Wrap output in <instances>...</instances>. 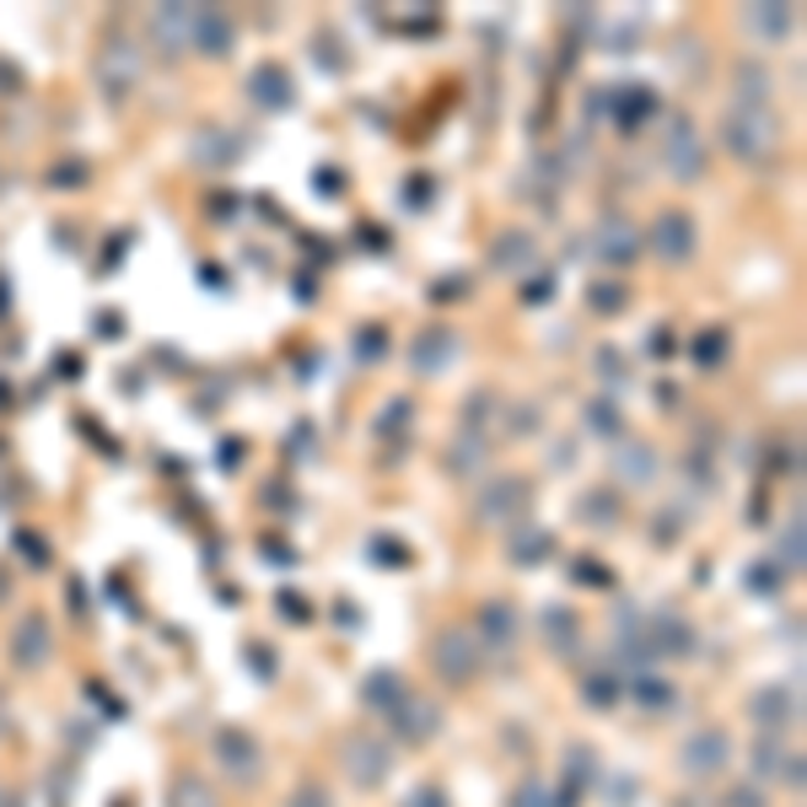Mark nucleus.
Instances as JSON below:
<instances>
[{"label": "nucleus", "instance_id": "1", "mask_svg": "<svg viewBox=\"0 0 807 807\" xmlns=\"http://www.w3.org/2000/svg\"><path fill=\"white\" fill-rule=\"evenodd\" d=\"M722 146L738 157V162H764V157H775V146H781V119L770 114V108H727V119H722Z\"/></svg>", "mask_w": 807, "mask_h": 807}, {"label": "nucleus", "instance_id": "2", "mask_svg": "<svg viewBox=\"0 0 807 807\" xmlns=\"http://www.w3.org/2000/svg\"><path fill=\"white\" fill-rule=\"evenodd\" d=\"M431 662L447 683H469L480 673V662H485V646H480V635H469V630H441Z\"/></svg>", "mask_w": 807, "mask_h": 807}, {"label": "nucleus", "instance_id": "3", "mask_svg": "<svg viewBox=\"0 0 807 807\" xmlns=\"http://www.w3.org/2000/svg\"><path fill=\"white\" fill-rule=\"evenodd\" d=\"M753 770H759L764 786H792V792H803V748H786L781 733H764V738L753 743Z\"/></svg>", "mask_w": 807, "mask_h": 807}, {"label": "nucleus", "instance_id": "4", "mask_svg": "<svg viewBox=\"0 0 807 807\" xmlns=\"http://www.w3.org/2000/svg\"><path fill=\"white\" fill-rule=\"evenodd\" d=\"M662 162H668V173L679 178V184H700V173H705V146H700V135L694 125L673 114L668 119V135H662Z\"/></svg>", "mask_w": 807, "mask_h": 807}, {"label": "nucleus", "instance_id": "5", "mask_svg": "<svg viewBox=\"0 0 807 807\" xmlns=\"http://www.w3.org/2000/svg\"><path fill=\"white\" fill-rule=\"evenodd\" d=\"M646 243H652V253H657L662 264H689V258H694V249H700L694 216H689V210H662V216L652 221Z\"/></svg>", "mask_w": 807, "mask_h": 807}, {"label": "nucleus", "instance_id": "6", "mask_svg": "<svg viewBox=\"0 0 807 807\" xmlns=\"http://www.w3.org/2000/svg\"><path fill=\"white\" fill-rule=\"evenodd\" d=\"M533 506V485L522 474H500V480H485V491L474 500V517L480 522H511Z\"/></svg>", "mask_w": 807, "mask_h": 807}, {"label": "nucleus", "instance_id": "7", "mask_svg": "<svg viewBox=\"0 0 807 807\" xmlns=\"http://www.w3.org/2000/svg\"><path fill=\"white\" fill-rule=\"evenodd\" d=\"M727 759H733V743H727V733H716V727L694 733V738L679 748V764H683L689 781H716V775L727 770Z\"/></svg>", "mask_w": 807, "mask_h": 807}, {"label": "nucleus", "instance_id": "8", "mask_svg": "<svg viewBox=\"0 0 807 807\" xmlns=\"http://www.w3.org/2000/svg\"><path fill=\"white\" fill-rule=\"evenodd\" d=\"M216 764L227 770V781L253 786L258 770H264V753H258V743H253L243 727H227V733H216Z\"/></svg>", "mask_w": 807, "mask_h": 807}, {"label": "nucleus", "instance_id": "9", "mask_svg": "<svg viewBox=\"0 0 807 807\" xmlns=\"http://www.w3.org/2000/svg\"><path fill=\"white\" fill-rule=\"evenodd\" d=\"M748 716L764 727V733H792L797 722H803V700H797V689H781V683H770V689H759L753 700H748Z\"/></svg>", "mask_w": 807, "mask_h": 807}, {"label": "nucleus", "instance_id": "10", "mask_svg": "<svg viewBox=\"0 0 807 807\" xmlns=\"http://www.w3.org/2000/svg\"><path fill=\"white\" fill-rule=\"evenodd\" d=\"M232 38H238V27H232V16L221 11V5H194V27H188V49H199V55H232Z\"/></svg>", "mask_w": 807, "mask_h": 807}, {"label": "nucleus", "instance_id": "11", "mask_svg": "<svg viewBox=\"0 0 807 807\" xmlns=\"http://www.w3.org/2000/svg\"><path fill=\"white\" fill-rule=\"evenodd\" d=\"M388 764H393V753H388V743H377V738H350L345 743V770L356 775V786H382L388 781Z\"/></svg>", "mask_w": 807, "mask_h": 807}, {"label": "nucleus", "instance_id": "12", "mask_svg": "<svg viewBox=\"0 0 807 807\" xmlns=\"http://www.w3.org/2000/svg\"><path fill=\"white\" fill-rule=\"evenodd\" d=\"M436 727H441V711H436L431 700H420V694H404V705L393 711V733L404 743H431Z\"/></svg>", "mask_w": 807, "mask_h": 807}, {"label": "nucleus", "instance_id": "13", "mask_svg": "<svg viewBox=\"0 0 807 807\" xmlns=\"http://www.w3.org/2000/svg\"><path fill=\"white\" fill-rule=\"evenodd\" d=\"M592 243H598V264H609V269H630V264H635V253H641V232H635L630 221L614 216V221H603V227H598V238H592Z\"/></svg>", "mask_w": 807, "mask_h": 807}, {"label": "nucleus", "instance_id": "14", "mask_svg": "<svg viewBox=\"0 0 807 807\" xmlns=\"http://www.w3.org/2000/svg\"><path fill=\"white\" fill-rule=\"evenodd\" d=\"M646 646L662 652V657H694V630L673 614V609H657L646 624Z\"/></svg>", "mask_w": 807, "mask_h": 807}, {"label": "nucleus", "instance_id": "15", "mask_svg": "<svg viewBox=\"0 0 807 807\" xmlns=\"http://www.w3.org/2000/svg\"><path fill=\"white\" fill-rule=\"evenodd\" d=\"M614 469H620L624 485H652L657 469H662V458H657V447H646V441H635V436H620V447H614Z\"/></svg>", "mask_w": 807, "mask_h": 807}, {"label": "nucleus", "instance_id": "16", "mask_svg": "<svg viewBox=\"0 0 807 807\" xmlns=\"http://www.w3.org/2000/svg\"><path fill=\"white\" fill-rule=\"evenodd\" d=\"M11 657L22 668H38L49 657V624H44V614H22L16 620V630H11Z\"/></svg>", "mask_w": 807, "mask_h": 807}, {"label": "nucleus", "instance_id": "17", "mask_svg": "<svg viewBox=\"0 0 807 807\" xmlns=\"http://www.w3.org/2000/svg\"><path fill=\"white\" fill-rule=\"evenodd\" d=\"M97 76H103V87H108L114 97H125L129 87L140 81V55H135L129 44H114V49L97 55Z\"/></svg>", "mask_w": 807, "mask_h": 807}, {"label": "nucleus", "instance_id": "18", "mask_svg": "<svg viewBox=\"0 0 807 807\" xmlns=\"http://www.w3.org/2000/svg\"><path fill=\"white\" fill-rule=\"evenodd\" d=\"M743 16L759 38H775V44L797 33V5H781V0H759V5H748Z\"/></svg>", "mask_w": 807, "mask_h": 807}, {"label": "nucleus", "instance_id": "19", "mask_svg": "<svg viewBox=\"0 0 807 807\" xmlns=\"http://www.w3.org/2000/svg\"><path fill=\"white\" fill-rule=\"evenodd\" d=\"M733 87H738V108H770V87H775V76H770L759 60H738Z\"/></svg>", "mask_w": 807, "mask_h": 807}, {"label": "nucleus", "instance_id": "20", "mask_svg": "<svg viewBox=\"0 0 807 807\" xmlns=\"http://www.w3.org/2000/svg\"><path fill=\"white\" fill-rule=\"evenodd\" d=\"M533 238L522 232V227H511V232H500L496 243H491V264H496L500 275H517V269H528L533 264Z\"/></svg>", "mask_w": 807, "mask_h": 807}, {"label": "nucleus", "instance_id": "21", "mask_svg": "<svg viewBox=\"0 0 807 807\" xmlns=\"http://www.w3.org/2000/svg\"><path fill=\"white\" fill-rule=\"evenodd\" d=\"M452 328H426L420 339H415V350H410V367L415 372H441L447 361H452Z\"/></svg>", "mask_w": 807, "mask_h": 807}, {"label": "nucleus", "instance_id": "22", "mask_svg": "<svg viewBox=\"0 0 807 807\" xmlns=\"http://www.w3.org/2000/svg\"><path fill=\"white\" fill-rule=\"evenodd\" d=\"M188 27H194V5H157L151 16V33L168 44V55H178L188 44Z\"/></svg>", "mask_w": 807, "mask_h": 807}, {"label": "nucleus", "instance_id": "23", "mask_svg": "<svg viewBox=\"0 0 807 807\" xmlns=\"http://www.w3.org/2000/svg\"><path fill=\"white\" fill-rule=\"evenodd\" d=\"M253 103L258 108H291V76L280 65H258L253 70Z\"/></svg>", "mask_w": 807, "mask_h": 807}, {"label": "nucleus", "instance_id": "24", "mask_svg": "<svg viewBox=\"0 0 807 807\" xmlns=\"http://www.w3.org/2000/svg\"><path fill=\"white\" fill-rule=\"evenodd\" d=\"M404 694H410L404 679H399V673H388V668H382V673H367V683H361V700H367L372 711H388V716L404 705Z\"/></svg>", "mask_w": 807, "mask_h": 807}, {"label": "nucleus", "instance_id": "25", "mask_svg": "<svg viewBox=\"0 0 807 807\" xmlns=\"http://www.w3.org/2000/svg\"><path fill=\"white\" fill-rule=\"evenodd\" d=\"M576 517L587 528H614L620 522V496L614 491H587V496L576 500Z\"/></svg>", "mask_w": 807, "mask_h": 807}, {"label": "nucleus", "instance_id": "26", "mask_svg": "<svg viewBox=\"0 0 807 807\" xmlns=\"http://www.w3.org/2000/svg\"><path fill=\"white\" fill-rule=\"evenodd\" d=\"M517 635V614H511V603H485L480 609V646H506Z\"/></svg>", "mask_w": 807, "mask_h": 807}, {"label": "nucleus", "instance_id": "27", "mask_svg": "<svg viewBox=\"0 0 807 807\" xmlns=\"http://www.w3.org/2000/svg\"><path fill=\"white\" fill-rule=\"evenodd\" d=\"M447 469H452V474H463V480H469L474 469H485V436H480V431L458 436V447L447 452Z\"/></svg>", "mask_w": 807, "mask_h": 807}, {"label": "nucleus", "instance_id": "28", "mask_svg": "<svg viewBox=\"0 0 807 807\" xmlns=\"http://www.w3.org/2000/svg\"><path fill=\"white\" fill-rule=\"evenodd\" d=\"M587 431H592V436H609V441H614V436H624V415H620V404H614L609 393H598V399L587 404Z\"/></svg>", "mask_w": 807, "mask_h": 807}, {"label": "nucleus", "instance_id": "29", "mask_svg": "<svg viewBox=\"0 0 807 807\" xmlns=\"http://www.w3.org/2000/svg\"><path fill=\"white\" fill-rule=\"evenodd\" d=\"M555 555V539L544 533V528H522L517 539H511V560L517 565H539V560Z\"/></svg>", "mask_w": 807, "mask_h": 807}, {"label": "nucleus", "instance_id": "30", "mask_svg": "<svg viewBox=\"0 0 807 807\" xmlns=\"http://www.w3.org/2000/svg\"><path fill=\"white\" fill-rule=\"evenodd\" d=\"M775 555H781V576H797L803 570V517H792L786 528H781V544H775Z\"/></svg>", "mask_w": 807, "mask_h": 807}, {"label": "nucleus", "instance_id": "31", "mask_svg": "<svg viewBox=\"0 0 807 807\" xmlns=\"http://www.w3.org/2000/svg\"><path fill=\"white\" fill-rule=\"evenodd\" d=\"M168 807H221V803H216L210 781H199V775H184V781L173 786V797H168Z\"/></svg>", "mask_w": 807, "mask_h": 807}, {"label": "nucleus", "instance_id": "32", "mask_svg": "<svg viewBox=\"0 0 807 807\" xmlns=\"http://www.w3.org/2000/svg\"><path fill=\"white\" fill-rule=\"evenodd\" d=\"M544 635L560 646V657H570V646H576V614H565V609H544Z\"/></svg>", "mask_w": 807, "mask_h": 807}, {"label": "nucleus", "instance_id": "33", "mask_svg": "<svg viewBox=\"0 0 807 807\" xmlns=\"http://www.w3.org/2000/svg\"><path fill=\"white\" fill-rule=\"evenodd\" d=\"M614 114H620L624 125H635L641 114H652V92L646 87H620L614 92Z\"/></svg>", "mask_w": 807, "mask_h": 807}, {"label": "nucleus", "instance_id": "34", "mask_svg": "<svg viewBox=\"0 0 807 807\" xmlns=\"http://www.w3.org/2000/svg\"><path fill=\"white\" fill-rule=\"evenodd\" d=\"M587 705H598V711L620 705V679H614V673H592V679H587Z\"/></svg>", "mask_w": 807, "mask_h": 807}, {"label": "nucleus", "instance_id": "35", "mask_svg": "<svg viewBox=\"0 0 807 807\" xmlns=\"http://www.w3.org/2000/svg\"><path fill=\"white\" fill-rule=\"evenodd\" d=\"M722 356H727V334H722V328H711V334L694 339V361H700V367H722Z\"/></svg>", "mask_w": 807, "mask_h": 807}, {"label": "nucleus", "instance_id": "36", "mask_svg": "<svg viewBox=\"0 0 807 807\" xmlns=\"http://www.w3.org/2000/svg\"><path fill=\"white\" fill-rule=\"evenodd\" d=\"M238 151H243L238 140H210V129H205V135L194 140V157H205V162H232Z\"/></svg>", "mask_w": 807, "mask_h": 807}, {"label": "nucleus", "instance_id": "37", "mask_svg": "<svg viewBox=\"0 0 807 807\" xmlns=\"http://www.w3.org/2000/svg\"><path fill=\"white\" fill-rule=\"evenodd\" d=\"M635 689H641V705H646V711H668V705H673V683H662V679H641Z\"/></svg>", "mask_w": 807, "mask_h": 807}, {"label": "nucleus", "instance_id": "38", "mask_svg": "<svg viewBox=\"0 0 807 807\" xmlns=\"http://www.w3.org/2000/svg\"><path fill=\"white\" fill-rule=\"evenodd\" d=\"M286 807H334V797H328V786H318V781H302L297 792H291V803Z\"/></svg>", "mask_w": 807, "mask_h": 807}, {"label": "nucleus", "instance_id": "39", "mask_svg": "<svg viewBox=\"0 0 807 807\" xmlns=\"http://www.w3.org/2000/svg\"><path fill=\"white\" fill-rule=\"evenodd\" d=\"M587 302H592V312H624V286H592Z\"/></svg>", "mask_w": 807, "mask_h": 807}, {"label": "nucleus", "instance_id": "40", "mask_svg": "<svg viewBox=\"0 0 807 807\" xmlns=\"http://www.w3.org/2000/svg\"><path fill=\"white\" fill-rule=\"evenodd\" d=\"M511 807H550V797H544V786H539V781H528V786L511 797Z\"/></svg>", "mask_w": 807, "mask_h": 807}, {"label": "nucleus", "instance_id": "41", "mask_svg": "<svg viewBox=\"0 0 807 807\" xmlns=\"http://www.w3.org/2000/svg\"><path fill=\"white\" fill-rule=\"evenodd\" d=\"M598 372H603V377H614V382H624V377H630V367H624V356H620V350H614V356L603 350V356H598Z\"/></svg>", "mask_w": 807, "mask_h": 807}, {"label": "nucleus", "instance_id": "42", "mask_svg": "<svg viewBox=\"0 0 807 807\" xmlns=\"http://www.w3.org/2000/svg\"><path fill=\"white\" fill-rule=\"evenodd\" d=\"M539 420H544V415H539V404H528V410H517V415H511V426H517V431H539Z\"/></svg>", "mask_w": 807, "mask_h": 807}, {"label": "nucleus", "instance_id": "43", "mask_svg": "<svg viewBox=\"0 0 807 807\" xmlns=\"http://www.w3.org/2000/svg\"><path fill=\"white\" fill-rule=\"evenodd\" d=\"M727 807H764V792H753V786H738V792L727 797Z\"/></svg>", "mask_w": 807, "mask_h": 807}, {"label": "nucleus", "instance_id": "44", "mask_svg": "<svg viewBox=\"0 0 807 807\" xmlns=\"http://www.w3.org/2000/svg\"><path fill=\"white\" fill-rule=\"evenodd\" d=\"M81 173H87V168H76V162H70V168H60V173H49V184L76 188V184H81Z\"/></svg>", "mask_w": 807, "mask_h": 807}, {"label": "nucleus", "instance_id": "45", "mask_svg": "<svg viewBox=\"0 0 807 807\" xmlns=\"http://www.w3.org/2000/svg\"><path fill=\"white\" fill-rule=\"evenodd\" d=\"M404 807H447V803H441V792H436V786H420V792H415Z\"/></svg>", "mask_w": 807, "mask_h": 807}, {"label": "nucleus", "instance_id": "46", "mask_svg": "<svg viewBox=\"0 0 807 807\" xmlns=\"http://www.w3.org/2000/svg\"><path fill=\"white\" fill-rule=\"evenodd\" d=\"M775 581H781V570H753V576H748V587H753V592H770Z\"/></svg>", "mask_w": 807, "mask_h": 807}, {"label": "nucleus", "instance_id": "47", "mask_svg": "<svg viewBox=\"0 0 807 807\" xmlns=\"http://www.w3.org/2000/svg\"><path fill=\"white\" fill-rule=\"evenodd\" d=\"M377 345H382V334H377V328H367V334H361V361H377V356H382Z\"/></svg>", "mask_w": 807, "mask_h": 807}, {"label": "nucleus", "instance_id": "48", "mask_svg": "<svg viewBox=\"0 0 807 807\" xmlns=\"http://www.w3.org/2000/svg\"><path fill=\"white\" fill-rule=\"evenodd\" d=\"M652 356H673L668 350V328H652Z\"/></svg>", "mask_w": 807, "mask_h": 807}]
</instances>
